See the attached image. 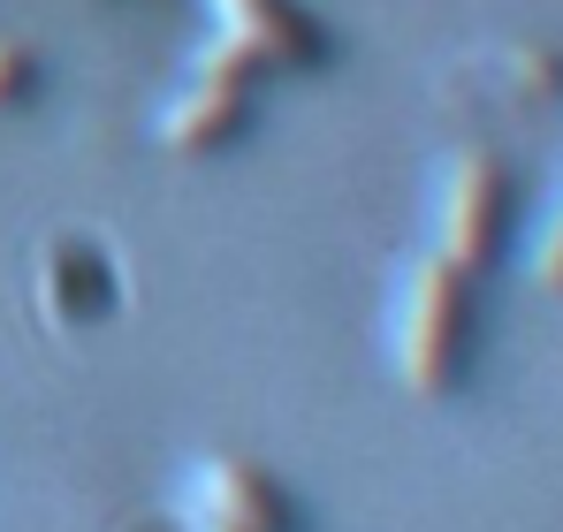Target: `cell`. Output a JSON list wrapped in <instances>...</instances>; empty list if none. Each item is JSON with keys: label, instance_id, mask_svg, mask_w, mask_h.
Masks as SVG:
<instances>
[{"label": "cell", "instance_id": "1", "mask_svg": "<svg viewBox=\"0 0 563 532\" xmlns=\"http://www.w3.org/2000/svg\"><path fill=\"white\" fill-rule=\"evenodd\" d=\"M388 357L419 403H450L479 357V274L450 259H411L388 304Z\"/></svg>", "mask_w": 563, "mask_h": 532}, {"label": "cell", "instance_id": "2", "mask_svg": "<svg viewBox=\"0 0 563 532\" xmlns=\"http://www.w3.org/2000/svg\"><path fill=\"white\" fill-rule=\"evenodd\" d=\"M518 229V176L495 145H457L434 176V259L487 274L510 252Z\"/></svg>", "mask_w": 563, "mask_h": 532}, {"label": "cell", "instance_id": "3", "mask_svg": "<svg viewBox=\"0 0 563 532\" xmlns=\"http://www.w3.org/2000/svg\"><path fill=\"white\" fill-rule=\"evenodd\" d=\"M184 510L213 518V525H236V532H305V502L252 456H198Z\"/></svg>", "mask_w": 563, "mask_h": 532}, {"label": "cell", "instance_id": "4", "mask_svg": "<svg viewBox=\"0 0 563 532\" xmlns=\"http://www.w3.org/2000/svg\"><path fill=\"white\" fill-rule=\"evenodd\" d=\"M213 38L252 54V69H320L328 62V23L297 0H206Z\"/></svg>", "mask_w": 563, "mask_h": 532}, {"label": "cell", "instance_id": "5", "mask_svg": "<svg viewBox=\"0 0 563 532\" xmlns=\"http://www.w3.org/2000/svg\"><path fill=\"white\" fill-rule=\"evenodd\" d=\"M244 130H252V85H244V77H198V69L168 91V107H161V122H153V137H161L176 160H213V153H229Z\"/></svg>", "mask_w": 563, "mask_h": 532}, {"label": "cell", "instance_id": "6", "mask_svg": "<svg viewBox=\"0 0 563 532\" xmlns=\"http://www.w3.org/2000/svg\"><path fill=\"white\" fill-rule=\"evenodd\" d=\"M31 297H38V320L54 335H77L114 312V266L92 236H54L38 252V274H31Z\"/></svg>", "mask_w": 563, "mask_h": 532}, {"label": "cell", "instance_id": "7", "mask_svg": "<svg viewBox=\"0 0 563 532\" xmlns=\"http://www.w3.org/2000/svg\"><path fill=\"white\" fill-rule=\"evenodd\" d=\"M479 69L503 91V107H518V114L563 107V46H549V38H503L479 54Z\"/></svg>", "mask_w": 563, "mask_h": 532}, {"label": "cell", "instance_id": "8", "mask_svg": "<svg viewBox=\"0 0 563 532\" xmlns=\"http://www.w3.org/2000/svg\"><path fill=\"white\" fill-rule=\"evenodd\" d=\"M46 85V62H38V46L31 38H0V114H15V107H31Z\"/></svg>", "mask_w": 563, "mask_h": 532}, {"label": "cell", "instance_id": "9", "mask_svg": "<svg viewBox=\"0 0 563 532\" xmlns=\"http://www.w3.org/2000/svg\"><path fill=\"white\" fill-rule=\"evenodd\" d=\"M533 281L549 297H563V198H556V213H549V229H541V244H533Z\"/></svg>", "mask_w": 563, "mask_h": 532}, {"label": "cell", "instance_id": "10", "mask_svg": "<svg viewBox=\"0 0 563 532\" xmlns=\"http://www.w3.org/2000/svg\"><path fill=\"white\" fill-rule=\"evenodd\" d=\"M190 69H198V77H244V85H260V69H252V54H236L229 38H206V46L190 54Z\"/></svg>", "mask_w": 563, "mask_h": 532}, {"label": "cell", "instance_id": "11", "mask_svg": "<svg viewBox=\"0 0 563 532\" xmlns=\"http://www.w3.org/2000/svg\"><path fill=\"white\" fill-rule=\"evenodd\" d=\"M184 532H236V525H213V518H190L184 510Z\"/></svg>", "mask_w": 563, "mask_h": 532}]
</instances>
